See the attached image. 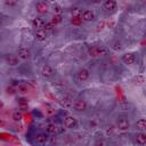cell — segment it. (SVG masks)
<instances>
[{"instance_id":"1","label":"cell","mask_w":146,"mask_h":146,"mask_svg":"<svg viewBox=\"0 0 146 146\" xmlns=\"http://www.w3.org/2000/svg\"><path fill=\"white\" fill-rule=\"evenodd\" d=\"M88 54L90 57H99V56H105L107 54V49L103 46H95L89 48Z\"/></svg>"},{"instance_id":"2","label":"cell","mask_w":146,"mask_h":146,"mask_svg":"<svg viewBox=\"0 0 146 146\" xmlns=\"http://www.w3.org/2000/svg\"><path fill=\"white\" fill-rule=\"evenodd\" d=\"M122 62L125 64V65H132L135 62H136V55L135 54H132V52H128V54H124L123 56H122Z\"/></svg>"},{"instance_id":"3","label":"cell","mask_w":146,"mask_h":146,"mask_svg":"<svg viewBox=\"0 0 146 146\" xmlns=\"http://www.w3.org/2000/svg\"><path fill=\"white\" fill-rule=\"evenodd\" d=\"M89 76H90V73H89V71L86 70V68H81V70H79V71L76 72V79H78L79 81H81V82L87 81V80L89 79Z\"/></svg>"},{"instance_id":"4","label":"cell","mask_w":146,"mask_h":146,"mask_svg":"<svg viewBox=\"0 0 146 146\" xmlns=\"http://www.w3.org/2000/svg\"><path fill=\"white\" fill-rule=\"evenodd\" d=\"M116 125H117L119 130H121V131H128L129 128H130V123H129V121H128L125 117H121V119H119Z\"/></svg>"},{"instance_id":"5","label":"cell","mask_w":146,"mask_h":146,"mask_svg":"<svg viewBox=\"0 0 146 146\" xmlns=\"http://www.w3.org/2000/svg\"><path fill=\"white\" fill-rule=\"evenodd\" d=\"M41 76L42 78H50L51 75H52V73H54V68L49 65V64H46V65H43L42 66V68H41Z\"/></svg>"},{"instance_id":"6","label":"cell","mask_w":146,"mask_h":146,"mask_svg":"<svg viewBox=\"0 0 146 146\" xmlns=\"http://www.w3.org/2000/svg\"><path fill=\"white\" fill-rule=\"evenodd\" d=\"M73 107H74L75 111L82 112V111H86V110H87V103H86V100H83V99H76V100L73 103Z\"/></svg>"},{"instance_id":"7","label":"cell","mask_w":146,"mask_h":146,"mask_svg":"<svg viewBox=\"0 0 146 146\" xmlns=\"http://www.w3.org/2000/svg\"><path fill=\"white\" fill-rule=\"evenodd\" d=\"M17 55L19 57V59L22 60H27L30 58V50L25 47H21L18 50H17Z\"/></svg>"},{"instance_id":"8","label":"cell","mask_w":146,"mask_h":146,"mask_svg":"<svg viewBox=\"0 0 146 146\" xmlns=\"http://www.w3.org/2000/svg\"><path fill=\"white\" fill-rule=\"evenodd\" d=\"M64 125H65L66 128H70V129L75 128V127H76V120H75L73 116L67 115V116L64 117Z\"/></svg>"},{"instance_id":"9","label":"cell","mask_w":146,"mask_h":146,"mask_svg":"<svg viewBox=\"0 0 146 146\" xmlns=\"http://www.w3.org/2000/svg\"><path fill=\"white\" fill-rule=\"evenodd\" d=\"M18 58L19 57H17L14 54H8L6 56V62L9 66H16V65H18Z\"/></svg>"},{"instance_id":"10","label":"cell","mask_w":146,"mask_h":146,"mask_svg":"<svg viewBox=\"0 0 146 146\" xmlns=\"http://www.w3.org/2000/svg\"><path fill=\"white\" fill-rule=\"evenodd\" d=\"M35 10H36V13H39L41 15L42 14H46L48 11V5L46 2H43V1H39L35 5Z\"/></svg>"},{"instance_id":"11","label":"cell","mask_w":146,"mask_h":146,"mask_svg":"<svg viewBox=\"0 0 146 146\" xmlns=\"http://www.w3.org/2000/svg\"><path fill=\"white\" fill-rule=\"evenodd\" d=\"M34 36L38 41H43L47 39L48 34H47V31L43 30V29H39V30H35V33H34Z\"/></svg>"},{"instance_id":"12","label":"cell","mask_w":146,"mask_h":146,"mask_svg":"<svg viewBox=\"0 0 146 146\" xmlns=\"http://www.w3.org/2000/svg\"><path fill=\"white\" fill-rule=\"evenodd\" d=\"M81 18H82L83 21H86V22H89V21H92V19L95 18V14H94L92 10H90V9H86V10L82 11Z\"/></svg>"},{"instance_id":"13","label":"cell","mask_w":146,"mask_h":146,"mask_svg":"<svg viewBox=\"0 0 146 146\" xmlns=\"http://www.w3.org/2000/svg\"><path fill=\"white\" fill-rule=\"evenodd\" d=\"M44 24H46V22H44L41 17H35V18L32 19V25H33V27H35L36 30H39V29H43Z\"/></svg>"},{"instance_id":"14","label":"cell","mask_w":146,"mask_h":146,"mask_svg":"<svg viewBox=\"0 0 146 146\" xmlns=\"http://www.w3.org/2000/svg\"><path fill=\"white\" fill-rule=\"evenodd\" d=\"M104 8L108 11H112L116 8V1L115 0H104Z\"/></svg>"},{"instance_id":"15","label":"cell","mask_w":146,"mask_h":146,"mask_svg":"<svg viewBox=\"0 0 146 146\" xmlns=\"http://www.w3.org/2000/svg\"><path fill=\"white\" fill-rule=\"evenodd\" d=\"M136 143L138 145H145L146 144V133L145 132H139L136 136Z\"/></svg>"},{"instance_id":"16","label":"cell","mask_w":146,"mask_h":146,"mask_svg":"<svg viewBox=\"0 0 146 146\" xmlns=\"http://www.w3.org/2000/svg\"><path fill=\"white\" fill-rule=\"evenodd\" d=\"M35 141L38 144H46L48 141V136L46 133H39L35 137Z\"/></svg>"},{"instance_id":"17","label":"cell","mask_w":146,"mask_h":146,"mask_svg":"<svg viewBox=\"0 0 146 146\" xmlns=\"http://www.w3.org/2000/svg\"><path fill=\"white\" fill-rule=\"evenodd\" d=\"M46 130L49 132V133H57L58 132V127L55 124V123H48L46 125Z\"/></svg>"},{"instance_id":"18","label":"cell","mask_w":146,"mask_h":146,"mask_svg":"<svg viewBox=\"0 0 146 146\" xmlns=\"http://www.w3.org/2000/svg\"><path fill=\"white\" fill-rule=\"evenodd\" d=\"M18 106H19V108L22 110V111H25L27 107H29V102H27V99L26 98H19L18 99Z\"/></svg>"},{"instance_id":"19","label":"cell","mask_w":146,"mask_h":146,"mask_svg":"<svg viewBox=\"0 0 146 146\" xmlns=\"http://www.w3.org/2000/svg\"><path fill=\"white\" fill-rule=\"evenodd\" d=\"M136 127H137V129L140 130V131L146 130V120H145V119H139V120L136 122Z\"/></svg>"},{"instance_id":"20","label":"cell","mask_w":146,"mask_h":146,"mask_svg":"<svg viewBox=\"0 0 146 146\" xmlns=\"http://www.w3.org/2000/svg\"><path fill=\"white\" fill-rule=\"evenodd\" d=\"M16 91H18L19 94H26V92L29 91V88H27V86H26V84L21 83V84H18V86H17Z\"/></svg>"},{"instance_id":"21","label":"cell","mask_w":146,"mask_h":146,"mask_svg":"<svg viewBox=\"0 0 146 146\" xmlns=\"http://www.w3.org/2000/svg\"><path fill=\"white\" fill-rule=\"evenodd\" d=\"M62 104H63L65 107H71V106H73V103H72V98H71V97H68V96L64 97V98H63V102H62Z\"/></svg>"},{"instance_id":"22","label":"cell","mask_w":146,"mask_h":146,"mask_svg":"<svg viewBox=\"0 0 146 146\" xmlns=\"http://www.w3.org/2000/svg\"><path fill=\"white\" fill-rule=\"evenodd\" d=\"M54 25H57V24H59V23H62V15H58V14H55L54 16H52V18H51V21H50Z\"/></svg>"},{"instance_id":"23","label":"cell","mask_w":146,"mask_h":146,"mask_svg":"<svg viewBox=\"0 0 146 146\" xmlns=\"http://www.w3.org/2000/svg\"><path fill=\"white\" fill-rule=\"evenodd\" d=\"M111 48H112L113 50H115V51L121 50V49H122L121 42H119V41H114V42H112V43H111Z\"/></svg>"},{"instance_id":"24","label":"cell","mask_w":146,"mask_h":146,"mask_svg":"<svg viewBox=\"0 0 146 146\" xmlns=\"http://www.w3.org/2000/svg\"><path fill=\"white\" fill-rule=\"evenodd\" d=\"M11 117H13V120L14 121H21V119H22V113L19 112V111H15L14 113H13V115H11Z\"/></svg>"},{"instance_id":"25","label":"cell","mask_w":146,"mask_h":146,"mask_svg":"<svg viewBox=\"0 0 146 146\" xmlns=\"http://www.w3.org/2000/svg\"><path fill=\"white\" fill-rule=\"evenodd\" d=\"M72 15H73V17H81L82 10L80 8H73L72 9Z\"/></svg>"},{"instance_id":"26","label":"cell","mask_w":146,"mask_h":146,"mask_svg":"<svg viewBox=\"0 0 146 146\" xmlns=\"http://www.w3.org/2000/svg\"><path fill=\"white\" fill-rule=\"evenodd\" d=\"M133 81H135L136 83L141 84V83L145 82V76H144V75H136V76L133 78Z\"/></svg>"},{"instance_id":"27","label":"cell","mask_w":146,"mask_h":146,"mask_svg":"<svg viewBox=\"0 0 146 146\" xmlns=\"http://www.w3.org/2000/svg\"><path fill=\"white\" fill-rule=\"evenodd\" d=\"M54 27H55V25H54L51 22H46V24H44V26H43V30H46L47 32H49V31H52Z\"/></svg>"},{"instance_id":"28","label":"cell","mask_w":146,"mask_h":146,"mask_svg":"<svg viewBox=\"0 0 146 146\" xmlns=\"http://www.w3.org/2000/svg\"><path fill=\"white\" fill-rule=\"evenodd\" d=\"M5 3L8 7H15L18 3V0H5Z\"/></svg>"},{"instance_id":"29","label":"cell","mask_w":146,"mask_h":146,"mask_svg":"<svg viewBox=\"0 0 146 146\" xmlns=\"http://www.w3.org/2000/svg\"><path fill=\"white\" fill-rule=\"evenodd\" d=\"M52 8H54V13H55V14L60 15V14H62V11H63V10H62V7H60V6H58V5H55Z\"/></svg>"},{"instance_id":"30","label":"cell","mask_w":146,"mask_h":146,"mask_svg":"<svg viewBox=\"0 0 146 146\" xmlns=\"http://www.w3.org/2000/svg\"><path fill=\"white\" fill-rule=\"evenodd\" d=\"M55 112H56V111H55L52 107H47V108H46V114H47L48 116L54 115V114H55Z\"/></svg>"},{"instance_id":"31","label":"cell","mask_w":146,"mask_h":146,"mask_svg":"<svg viewBox=\"0 0 146 146\" xmlns=\"http://www.w3.org/2000/svg\"><path fill=\"white\" fill-rule=\"evenodd\" d=\"M81 21H82V18L81 17H73V19H72V23L73 24H80L81 23Z\"/></svg>"},{"instance_id":"32","label":"cell","mask_w":146,"mask_h":146,"mask_svg":"<svg viewBox=\"0 0 146 146\" xmlns=\"http://www.w3.org/2000/svg\"><path fill=\"white\" fill-rule=\"evenodd\" d=\"M6 92H7L8 95H13V94L15 92V89H14L11 86H10V87H7V88H6Z\"/></svg>"},{"instance_id":"33","label":"cell","mask_w":146,"mask_h":146,"mask_svg":"<svg viewBox=\"0 0 146 146\" xmlns=\"http://www.w3.org/2000/svg\"><path fill=\"white\" fill-rule=\"evenodd\" d=\"M104 26H105V22H100V23H98V24H97V30H98V31H100V30H103V29H104Z\"/></svg>"},{"instance_id":"34","label":"cell","mask_w":146,"mask_h":146,"mask_svg":"<svg viewBox=\"0 0 146 146\" xmlns=\"http://www.w3.org/2000/svg\"><path fill=\"white\" fill-rule=\"evenodd\" d=\"M91 2H92V3H100L102 0H91Z\"/></svg>"},{"instance_id":"35","label":"cell","mask_w":146,"mask_h":146,"mask_svg":"<svg viewBox=\"0 0 146 146\" xmlns=\"http://www.w3.org/2000/svg\"><path fill=\"white\" fill-rule=\"evenodd\" d=\"M105 144H106L105 141H97L96 143V145H105Z\"/></svg>"},{"instance_id":"36","label":"cell","mask_w":146,"mask_h":146,"mask_svg":"<svg viewBox=\"0 0 146 146\" xmlns=\"http://www.w3.org/2000/svg\"><path fill=\"white\" fill-rule=\"evenodd\" d=\"M48 1H55V0H48Z\"/></svg>"}]
</instances>
